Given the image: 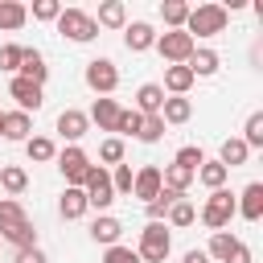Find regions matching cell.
Wrapping results in <instances>:
<instances>
[{"label": "cell", "mask_w": 263, "mask_h": 263, "mask_svg": "<svg viewBox=\"0 0 263 263\" xmlns=\"http://www.w3.org/2000/svg\"><path fill=\"white\" fill-rule=\"evenodd\" d=\"M164 218H168V226H193V222H197V205L181 197V201H173V205H168V214H164Z\"/></svg>", "instance_id": "cell-32"}, {"label": "cell", "mask_w": 263, "mask_h": 263, "mask_svg": "<svg viewBox=\"0 0 263 263\" xmlns=\"http://www.w3.org/2000/svg\"><path fill=\"white\" fill-rule=\"evenodd\" d=\"M53 25H58V33H62V37H70V41H78V45H86V41H95V37H99L95 16H90V12H82V8H62V16H58Z\"/></svg>", "instance_id": "cell-3"}, {"label": "cell", "mask_w": 263, "mask_h": 263, "mask_svg": "<svg viewBox=\"0 0 263 263\" xmlns=\"http://www.w3.org/2000/svg\"><path fill=\"white\" fill-rule=\"evenodd\" d=\"M99 160H103V164H123V140H119V136H107V140L99 144Z\"/></svg>", "instance_id": "cell-38"}, {"label": "cell", "mask_w": 263, "mask_h": 263, "mask_svg": "<svg viewBox=\"0 0 263 263\" xmlns=\"http://www.w3.org/2000/svg\"><path fill=\"white\" fill-rule=\"evenodd\" d=\"M86 132H90V119H86V111H78V107H66V111L58 115V136H62V140L78 144Z\"/></svg>", "instance_id": "cell-10"}, {"label": "cell", "mask_w": 263, "mask_h": 263, "mask_svg": "<svg viewBox=\"0 0 263 263\" xmlns=\"http://www.w3.org/2000/svg\"><path fill=\"white\" fill-rule=\"evenodd\" d=\"M226 263H251V247H247V242L238 238V247L230 251V259H226Z\"/></svg>", "instance_id": "cell-46"}, {"label": "cell", "mask_w": 263, "mask_h": 263, "mask_svg": "<svg viewBox=\"0 0 263 263\" xmlns=\"http://www.w3.org/2000/svg\"><path fill=\"white\" fill-rule=\"evenodd\" d=\"M21 53H25V45H0V70H8V74H16L21 70Z\"/></svg>", "instance_id": "cell-41"}, {"label": "cell", "mask_w": 263, "mask_h": 263, "mask_svg": "<svg viewBox=\"0 0 263 263\" xmlns=\"http://www.w3.org/2000/svg\"><path fill=\"white\" fill-rule=\"evenodd\" d=\"M119 103L115 99H95V107H90V123H99V132H115V123H119Z\"/></svg>", "instance_id": "cell-19"}, {"label": "cell", "mask_w": 263, "mask_h": 263, "mask_svg": "<svg viewBox=\"0 0 263 263\" xmlns=\"http://www.w3.org/2000/svg\"><path fill=\"white\" fill-rule=\"evenodd\" d=\"M25 21H29V8H25V4H16V0H0V29H4V33L21 29Z\"/></svg>", "instance_id": "cell-29"}, {"label": "cell", "mask_w": 263, "mask_h": 263, "mask_svg": "<svg viewBox=\"0 0 263 263\" xmlns=\"http://www.w3.org/2000/svg\"><path fill=\"white\" fill-rule=\"evenodd\" d=\"M185 66H189V74H193V78H210V74H218V66H222V58H218L214 49H193Z\"/></svg>", "instance_id": "cell-20"}, {"label": "cell", "mask_w": 263, "mask_h": 263, "mask_svg": "<svg viewBox=\"0 0 263 263\" xmlns=\"http://www.w3.org/2000/svg\"><path fill=\"white\" fill-rule=\"evenodd\" d=\"M234 210H238L247 222H259V218H263V181H251V185L234 197Z\"/></svg>", "instance_id": "cell-12"}, {"label": "cell", "mask_w": 263, "mask_h": 263, "mask_svg": "<svg viewBox=\"0 0 263 263\" xmlns=\"http://www.w3.org/2000/svg\"><path fill=\"white\" fill-rule=\"evenodd\" d=\"M234 247H238V238H234L230 230H218V234H210V251H205V255H210V259H218V263H226Z\"/></svg>", "instance_id": "cell-31"}, {"label": "cell", "mask_w": 263, "mask_h": 263, "mask_svg": "<svg viewBox=\"0 0 263 263\" xmlns=\"http://www.w3.org/2000/svg\"><path fill=\"white\" fill-rule=\"evenodd\" d=\"M82 193H86V205H95L99 214L115 201V189H111V173L103 168V164H90V173H86V181H82Z\"/></svg>", "instance_id": "cell-7"}, {"label": "cell", "mask_w": 263, "mask_h": 263, "mask_svg": "<svg viewBox=\"0 0 263 263\" xmlns=\"http://www.w3.org/2000/svg\"><path fill=\"white\" fill-rule=\"evenodd\" d=\"M140 119H144L140 111L123 107V111H119V123H115V132H119V136H136V132H140Z\"/></svg>", "instance_id": "cell-42"}, {"label": "cell", "mask_w": 263, "mask_h": 263, "mask_svg": "<svg viewBox=\"0 0 263 263\" xmlns=\"http://www.w3.org/2000/svg\"><path fill=\"white\" fill-rule=\"evenodd\" d=\"M62 16V4L58 0H37L33 4V21H58Z\"/></svg>", "instance_id": "cell-44"}, {"label": "cell", "mask_w": 263, "mask_h": 263, "mask_svg": "<svg viewBox=\"0 0 263 263\" xmlns=\"http://www.w3.org/2000/svg\"><path fill=\"white\" fill-rule=\"evenodd\" d=\"M226 177H230V168H226V164H218V160H205V164L197 168V177H193V181H201V185L214 193V189H226Z\"/></svg>", "instance_id": "cell-28"}, {"label": "cell", "mask_w": 263, "mask_h": 263, "mask_svg": "<svg viewBox=\"0 0 263 263\" xmlns=\"http://www.w3.org/2000/svg\"><path fill=\"white\" fill-rule=\"evenodd\" d=\"M86 86H90L99 99H111L115 86H119V66H115L111 58H95V62H86Z\"/></svg>", "instance_id": "cell-6"}, {"label": "cell", "mask_w": 263, "mask_h": 263, "mask_svg": "<svg viewBox=\"0 0 263 263\" xmlns=\"http://www.w3.org/2000/svg\"><path fill=\"white\" fill-rule=\"evenodd\" d=\"M247 156H251V148L238 140V136H230V140H222V152H218V164H226V168H238V164H247Z\"/></svg>", "instance_id": "cell-26"}, {"label": "cell", "mask_w": 263, "mask_h": 263, "mask_svg": "<svg viewBox=\"0 0 263 263\" xmlns=\"http://www.w3.org/2000/svg\"><path fill=\"white\" fill-rule=\"evenodd\" d=\"M160 185L185 197V189L193 185V173H189V168H181V164H164V168H160Z\"/></svg>", "instance_id": "cell-27"}, {"label": "cell", "mask_w": 263, "mask_h": 263, "mask_svg": "<svg viewBox=\"0 0 263 263\" xmlns=\"http://www.w3.org/2000/svg\"><path fill=\"white\" fill-rule=\"evenodd\" d=\"M132 181H136L132 164H115V173H111V189H115V197H119V193H132Z\"/></svg>", "instance_id": "cell-40"}, {"label": "cell", "mask_w": 263, "mask_h": 263, "mask_svg": "<svg viewBox=\"0 0 263 263\" xmlns=\"http://www.w3.org/2000/svg\"><path fill=\"white\" fill-rule=\"evenodd\" d=\"M12 78H29V82L45 86V78H49V66H45L41 49H29V45H25V53H21V70H16Z\"/></svg>", "instance_id": "cell-14"}, {"label": "cell", "mask_w": 263, "mask_h": 263, "mask_svg": "<svg viewBox=\"0 0 263 263\" xmlns=\"http://www.w3.org/2000/svg\"><path fill=\"white\" fill-rule=\"evenodd\" d=\"M160 136H164V119H160V115H144V119H140V132H136V140H140V144H156Z\"/></svg>", "instance_id": "cell-36"}, {"label": "cell", "mask_w": 263, "mask_h": 263, "mask_svg": "<svg viewBox=\"0 0 263 263\" xmlns=\"http://www.w3.org/2000/svg\"><path fill=\"white\" fill-rule=\"evenodd\" d=\"M12 263H49V259H45V251H41V247H25V251H16V255H12Z\"/></svg>", "instance_id": "cell-45"}, {"label": "cell", "mask_w": 263, "mask_h": 263, "mask_svg": "<svg viewBox=\"0 0 263 263\" xmlns=\"http://www.w3.org/2000/svg\"><path fill=\"white\" fill-rule=\"evenodd\" d=\"M168 66H185L189 62V53L197 49V41L185 33V29H168V33H156V45H152Z\"/></svg>", "instance_id": "cell-4"}, {"label": "cell", "mask_w": 263, "mask_h": 263, "mask_svg": "<svg viewBox=\"0 0 263 263\" xmlns=\"http://www.w3.org/2000/svg\"><path fill=\"white\" fill-rule=\"evenodd\" d=\"M119 234H123V222H119L115 214H99V218L90 222V238H95V242H103V247H115V242H119Z\"/></svg>", "instance_id": "cell-17"}, {"label": "cell", "mask_w": 263, "mask_h": 263, "mask_svg": "<svg viewBox=\"0 0 263 263\" xmlns=\"http://www.w3.org/2000/svg\"><path fill=\"white\" fill-rule=\"evenodd\" d=\"M181 263H210V255H205L201 247H193V251H185V255H181Z\"/></svg>", "instance_id": "cell-47"}, {"label": "cell", "mask_w": 263, "mask_h": 263, "mask_svg": "<svg viewBox=\"0 0 263 263\" xmlns=\"http://www.w3.org/2000/svg\"><path fill=\"white\" fill-rule=\"evenodd\" d=\"M0 185H4L8 197H21V193L29 189V173H25L21 164H0Z\"/></svg>", "instance_id": "cell-24"}, {"label": "cell", "mask_w": 263, "mask_h": 263, "mask_svg": "<svg viewBox=\"0 0 263 263\" xmlns=\"http://www.w3.org/2000/svg\"><path fill=\"white\" fill-rule=\"evenodd\" d=\"M0 115H4V111H0Z\"/></svg>", "instance_id": "cell-48"}, {"label": "cell", "mask_w": 263, "mask_h": 263, "mask_svg": "<svg viewBox=\"0 0 263 263\" xmlns=\"http://www.w3.org/2000/svg\"><path fill=\"white\" fill-rule=\"evenodd\" d=\"M95 25H103V29H123V25H127V8H123V0H107V4H99Z\"/></svg>", "instance_id": "cell-25"}, {"label": "cell", "mask_w": 263, "mask_h": 263, "mask_svg": "<svg viewBox=\"0 0 263 263\" xmlns=\"http://www.w3.org/2000/svg\"><path fill=\"white\" fill-rule=\"evenodd\" d=\"M173 164H181V168H189V173L197 177V168L205 164V152H201L197 144H185V148H177V156H173Z\"/></svg>", "instance_id": "cell-35"}, {"label": "cell", "mask_w": 263, "mask_h": 263, "mask_svg": "<svg viewBox=\"0 0 263 263\" xmlns=\"http://www.w3.org/2000/svg\"><path fill=\"white\" fill-rule=\"evenodd\" d=\"M25 152H29V160L45 164V160H53V156H58V144H53L49 136H29V140H25Z\"/></svg>", "instance_id": "cell-30"}, {"label": "cell", "mask_w": 263, "mask_h": 263, "mask_svg": "<svg viewBox=\"0 0 263 263\" xmlns=\"http://www.w3.org/2000/svg\"><path fill=\"white\" fill-rule=\"evenodd\" d=\"M53 160H58L66 185H70V189H82V181H86V173H90V156H86L78 144H70V148H62Z\"/></svg>", "instance_id": "cell-8"}, {"label": "cell", "mask_w": 263, "mask_h": 263, "mask_svg": "<svg viewBox=\"0 0 263 263\" xmlns=\"http://www.w3.org/2000/svg\"><path fill=\"white\" fill-rule=\"evenodd\" d=\"M189 115H193V103L185 95H168L164 107H160V119L164 123H189Z\"/></svg>", "instance_id": "cell-22"}, {"label": "cell", "mask_w": 263, "mask_h": 263, "mask_svg": "<svg viewBox=\"0 0 263 263\" xmlns=\"http://www.w3.org/2000/svg\"><path fill=\"white\" fill-rule=\"evenodd\" d=\"M103 263H140V255H136L132 247L115 242V247H107V251H103Z\"/></svg>", "instance_id": "cell-43"}, {"label": "cell", "mask_w": 263, "mask_h": 263, "mask_svg": "<svg viewBox=\"0 0 263 263\" xmlns=\"http://www.w3.org/2000/svg\"><path fill=\"white\" fill-rule=\"evenodd\" d=\"M160 189H164V185H160V168H156V164H144V168L136 173V181H132V197H140L144 205H148Z\"/></svg>", "instance_id": "cell-15"}, {"label": "cell", "mask_w": 263, "mask_h": 263, "mask_svg": "<svg viewBox=\"0 0 263 263\" xmlns=\"http://www.w3.org/2000/svg\"><path fill=\"white\" fill-rule=\"evenodd\" d=\"M193 82H197V78L189 74V66H164V86H160V90H164V95H185Z\"/></svg>", "instance_id": "cell-21"}, {"label": "cell", "mask_w": 263, "mask_h": 263, "mask_svg": "<svg viewBox=\"0 0 263 263\" xmlns=\"http://www.w3.org/2000/svg\"><path fill=\"white\" fill-rule=\"evenodd\" d=\"M247 148H263V111H251L247 115V127H242V136H238Z\"/></svg>", "instance_id": "cell-34"}, {"label": "cell", "mask_w": 263, "mask_h": 263, "mask_svg": "<svg viewBox=\"0 0 263 263\" xmlns=\"http://www.w3.org/2000/svg\"><path fill=\"white\" fill-rule=\"evenodd\" d=\"M168 251H173V238H168L164 222H148V226L140 230V247H136L140 263H164Z\"/></svg>", "instance_id": "cell-2"}, {"label": "cell", "mask_w": 263, "mask_h": 263, "mask_svg": "<svg viewBox=\"0 0 263 263\" xmlns=\"http://www.w3.org/2000/svg\"><path fill=\"white\" fill-rule=\"evenodd\" d=\"M164 90H160V82H144L140 90H136V107L132 111H140V115H160V107H164Z\"/></svg>", "instance_id": "cell-16"}, {"label": "cell", "mask_w": 263, "mask_h": 263, "mask_svg": "<svg viewBox=\"0 0 263 263\" xmlns=\"http://www.w3.org/2000/svg\"><path fill=\"white\" fill-rule=\"evenodd\" d=\"M0 238H4V242H12L16 251H25V247H37V230H33V218L0 226Z\"/></svg>", "instance_id": "cell-18"}, {"label": "cell", "mask_w": 263, "mask_h": 263, "mask_svg": "<svg viewBox=\"0 0 263 263\" xmlns=\"http://www.w3.org/2000/svg\"><path fill=\"white\" fill-rule=\"evenodd\" d=\"M226 21H230V12H226V4H197V8H189V16H185V33L197 41V37H218V33H226Z\"/></svg>", "instance_id": "cell-1"}, {"label": "cell", "mask_w": 263, "mask_h": 263, "mask_svg": "<svg viewBox=\"0 0 263 263\" xmlns=\"http://www.w3.org/2000/svg\"><path fill=\"white\" fill-rule=\"evenodd\" d=\"M0 136L12 140V144H25V140L33 136V119H29L25 111H4V115H0Z\"/></svg>", "instance_id": "cell-11"}, {"label": "cell", "mask_w": 263, "mask_h": 263, "mask_svg": "<svg viewBox=\"0 0 263 263\" xmlns=\"http://www.w3.org/2000/svg\"><path fill=\"white\" fill-rule=\"evenodd\" d=\"M29 214H25V205L16 201V197H0V226H8V222H25Z\"/></svg>", "instance_id": "cell-39"}, {"label": "cell", "mask_w": 263, "mask_h": 263, "mask_svg": "<svg viewBox=\"0 0 263 263\" xmlns=\"http://www.w3.org/2000/svg\"><path fill=\"white\" fill-rule=\"evenodd\" d=\"M160 16H164V25H168V29H185L189 4H185V0H164V4H160Z\"/></svg>", "instance_id": "cell-33"}, {"label": "cell", "mask_w": 263, "mask_h": 263, "mask_svg": "<svg viewBox=\"0 0 263 263\" xmlns=\"http://www.w3.org/2000/svg\"><path fill=\"white\" fill-rule=\"evenodd\" d=\"M86 210H90V205H86V193L66 185V193H62V201H58V214H62L66 222H74V218H82Z\"/></svg>", "instance_id": "cell-23"}, {"label": "cell", "mask_w": 263, "mask_h": 263, "mask_svg": "<svg viewBox=\"0 0 263 263\" xmlns=\"http://www.w3.org/2000/svg\"><path fill=\"white\" fill-rule=\"evenodd\" d=\"M8 95L16 99V111H25V115L45 103V90H41L37 82H29V78H12V82H8Z\"/></svg>", "instance_id": "cell-9"}, {"label": "cell", "mask_w": 263, "mask_h": 263, "mask_svg": "<svg viewBox=\"0 0 263 263\" xmlns=\"http://www.w3.org/2000/svg\"><path fill=\"white\" fill-rule=\"evenodd\" d=\"M173 201H181V193H173V189H160L152 201H148V222H160L164 214H168V205Z\"/></svg>", "instance_id": "cell-37"}, {"label": "cell", "mask_w": 263, "mask_h": 263, "mask_svg": "<svg viewBox=\"0 0 263 263\" xmlns=\"http://www.w3.org/2000/svg\"><path fill=\"white\" fill-rule=\"evenodd\" d=\"M123 45H127L132 53H144V49L156 45V29H152L148 21H132V25H123Z\"/></svg>", "instance_id": "cell-13"}, {"label": "cell", "mask_w": 263, "mask_h": 263, "mask_svg": "<svg viewBox=\"0 0 263 263\" xmlns=\"http://www.w3.org/2000/svg\"><path fill=\"white\" fill-rule=\"evenodd\" d=\"M234 214H238V210H234V193H230V189H214V193L205 197V205H201V214H197V218L218 234V230H226V226H230V218H234Z\"/></svg>", "instance_id": "cell-5"}]
</instances>
